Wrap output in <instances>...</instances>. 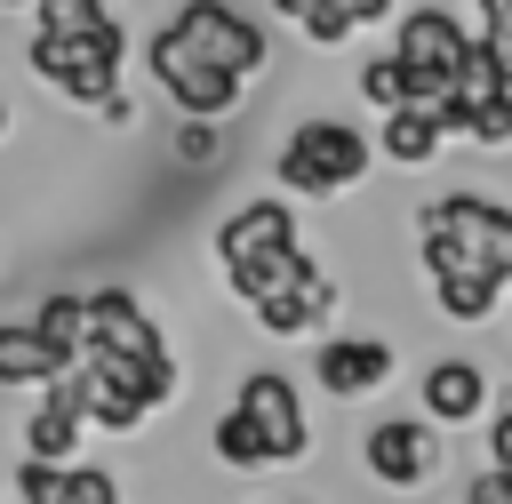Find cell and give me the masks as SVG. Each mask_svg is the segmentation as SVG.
I'll use <instances>...</instances> for the list:
<instances>
[{
  "label": "cell",
  "instance_id": "cell-16",
  "mask_svg": "<svg viewBox=\"0 0 512 504\" xmlns=\"http://www.w3.org/2000/svg\"><path fill=\"white\" fill-rule=\"evenodd\" d=\"M392 0H304L296 8V24H304V40L312 48H328V40H344L352 24H368V16H384Z\"/></svg>",
  "mask_w": 512,
  "mask_h": 504
},
{
  "label": "cell",
  "instance_id": "cell-17",
  "mask_svg": "<svg viewBox=\"0 0 512 504\" xmlns=\"http://www.w3.org/2000/svg\"><path fill=\"white\" fill-rule=\"evenodd\" d=\"M32 328L64 352V360H80V336H88V312H80V288H48L40 296V312H32Z\"/></svg>",
  "mask_w": 512,
  "mask_h": 504
},
{
  "label": "cell",
  "instance_id": "cell-10",
  "mask_svg": "<svg viewBox=\"0 0 512 504\" xmlns=\"http://www.w3.org/2000/svg\"><path fill=\"white\" fill-rule=\"evenodd\" d=\"M368 472H376L384 488H416V480L432 472V432L408 424V416H384V424L368 432Z\"/></svg>",
  "mask_w": 512,
  "mask_h": 504
},
{
  "label": "cell",
  "instance_id": "cell-27",
  "mask_svg": "<svg viewBox=\"0 0 512 504\" xmlns=\"http://www.w3.org/2000/svg\"><path fill=\"white\" fill-rule=\"evenodd\" d=\"M480 16H488V24H504V32H512V0H480Z\"/></svg>",
  "mask_w": 512,
  "mask_h": 504
},
{
  "label": "cell",
  "instance_id": "cell-11",
  "mask_svg": "<svg viewBox=\"0 0 512 504\" xmlns=\"http://www.w3.org/2000/svg\"><path fill=\"white\" fill-rule=\"evenodd\" d=\"M280 240H296V232H288V208H280V200H248V208H232V224L216 232V256L240 264V256L280 248Z\"/></svg>",
  "mask_w": 512,
  "mask_h": 504
},
{
  "label": "cell",
  "instance_id": "cell-28",
  "mask_svg": "<svg viewBox=\"0 0 512 504\" xmlns=\"http://www.w3.org/2000/svg\"><path fill=\"white\" fill-rule=\"evenodd\" d=\"M272 8H280V16H296V8H304V0H272Z\"/></svg>",
  "mask_w": 512,
  "mask_h": 504
},
{
  "label": "cell",
  "instance_id": "cell-7",
  "mask_svg": "<svg viewBox=\"0 0 512 504\" xmlns=\"http://www.w3.org/2000/svg\"><path fill=\"white\" fill-rule=\"evenodd\" d=\"M80 312H88L80 352H160V328L144 320V304H136L128 288H88Z\"/></svg>",
  "mask_w": 512,
  "mask_h": 504
},
{
  "label": "cell",
  "instance_id": "cell-25",
  "mask_svg": "<svg viewBox=\"0 0 512 504\" xmlns=\"http://www.w3.org/2000/svg\"><path fill=\"white\" fill-rule=\"evenodd\" d=\"M464 496H472V504H512V472L496 464V472H488V480H472Z\"/></svg>",
  "mask_w": 512,
  "mask_h": 504
},
{
  "label": "cell",
  "instance_id": "cell-9",
  "mask_svg": "<svg viewBox=\"0 0 512 504\" xmlns=\"http://www.w3.org/2000/svg\"><path fill=\"white\" fill-rule=\"evenodd\" d=\"M464 40H472V32H464L448 8H408V16H400V32H392V56H400L408 72H456Z\"/></svg>",
  "mask_w": 512,
  "mask_h": 504
},
{
  "label": "cell",
  "instance_id": "cell-24",
  "mask_svg": "<svg viewBox=\"0 0 512 504\" xmlns=\"http://www.w3.org/2000/svg\"><path fill=\"white\" fill-rule=\"evenodd\" d=\"M480 48H488V64H496V80L512 88V32H504V24H488V32H480Z\"/></svg>",
  "mask_w": 512,
  "mask_h": 504
},
{
  "label": "cell",
  "instance_id": "cell-19",
  "mask_svg": "<svg viewBox=\"0 0 512 504\" xmlns=\"http://www.w3.org/2000/svg\"><path fill=\"white\" fill-rule=\"evenodd\" d=\"M40 8V32H56V40H96L112 16H104V0H32Z\"/></svg>",
  "mask_w": 512,
  "mask_h": 504
},
{
  "label": "cell",
  "instance_id": "cell-5",
  "mask_svg": "<svg viewBox=\"0 0 512 504\" xmlns=\"http://www.w3.org/2000/svg\"><path fill=\"white\" fill-rule=\"evenodd\" d=\"M152 80L176 96V112H192V120H224L232 104H240V72H224V64H208V56H192L176 32H160L152 40Z\"/></svg>",
  "mask_w": 512,
  "mask_h": 504
},
{
  "label": "cell",
  "instance_id": "cell-23",
  "mask_svg": "<svg viewBox=\"0 0 512 504\" xmlns=\"http://www.w3.org/2000/svg\"><path fill=\"white\" fill-rule=\"evenodd\" d=\"M176 160H216V120H192V112H184V136H176Z\"/></svg>",
  "mask_w": 512,
  "mask_h": 504
},
{
  "label": "cell",
  "instance_id": "cell-3",
  "mask_svg": "<svg viewBox=\"0 0 512 504\" xmlns=\"http://www.w3.org/2000/svg\"><path fill=\"white\" fill-rule=\"evenodd\" d=\"M120 24H104L96 40H56V32H32V72L40 80H56L72 104H104V96H120L112 80H120Z\"/></svg>",
  "mask_w": 512,
  "mask_h": 504
},
{
  "label": "cell",
  "instance_id": "cell-12",
  "mask_svg": "<svg viewBox=\"0 0 512 504\" xmlns=\"http://www.w3.org/2000/svg\"><path fill=\"white\" fill-rule=\"evenodd\" d=\"M480 400H488V384H480L472 360H432V368H424V408H432V416L464 424V416H480Z\"/></svg>",
  "mask_w": 512,
  "mask_h": 504
},
{
  "label": "cell",
  "instance_id": "cell-4",
  "mask_svg": "<svg viewBox=\"0 0 512 504\" xmlns=\"http://www.w3.org/2000/svg\"><path fill=\"white\" fill-rule=\"evenodd\" d=\"M168 32H176V40L192 48V56L224 64V72H240V80H248V72H264V56H272V40H264V32L248 24V16H232L224 0H184Z\"/></svg>",
  "mask_w": 512,
  "mask_h": 504
},
{
  "label": "cell",
  "instance_id": "cell-20",
  "mask_svg": "<svg viewBox=\"0 0 512 504\" xmlns=\"http://www.w3.org/2000/svg\"><path fill=\"white\" fill-rule=\"evenodd\" d=\"M56 504H120V480L96 472V464H72V456H64V472H56Z\"/></svg>",
  "mask_w": 512,
  "mask_h": 504
},
{
  "label": "cell",
  "instance_id": "cell-22",
  "mask_svg": "<svg viewBox=\"0 0 512 504\" xmlns=\"http://www.w3.org/2000/svg\"><path fill=\"white\" fill-rule=\"evenodd\" d=\"M360 96H368L376 112H392V104H408V72H400V56H376V64L360 72Z\"/></svg>",
  "mask_w": 512,
  "mask_h": 504
},
{
  "label": "cell",
  "instance_id": "cell-14",
  "mask_svg": "<svg viewBox=\"0 0 512 504\" xmlns=\"http://www.w3.org/2000/svg\"><path fill=\"white\" fill-rule=\"evenodd\" d=\"M432 152H440V120H432L424 104H392V112H384V160L424 168Z\"/></svg>",
  "mask_w": 512,
  "mask_h": 504
},
{
  "label": "cell",
  "instance_id": "cell-21",
  "mask_svg": "<svg viewBox=\"0 0 512 504\" xmlns=\"http://www.w3.org/2000/svg\"><path fill=\"white\" fill-rule=\"evenodd\" d=\"M464 136H472V144H512V88H488V96L472 104Z\"/></svg>",
  "mask_w": 512,
  "mask_h": 504
},
{
  "label": "cell",
  "instance_id": "cell-13",
  "mask_svg": "<svg viewBox=\"0 0 512 504\" xmlns=\"http://www.w3.org/2000/svg\"><path fill=\"white\" fill-rule=\"evenodd\" d=\"M64 376V352L24 320V328H0V384H48Z\"/></svg>",
  "mask_w": 512,
  "mask_h": 504
},
{
  "label": "cell",
  "instance_id": "cell-2",
  "mask_svg": "<svg viewBox=\"0 0 512 504\" xmlns=\"http://www.w3.org/2000/svg\"><path fill=\"white\" fill-rule=\"evenodd\" d=\"M376 168V144L344 120H304L288 144H280V184L288 192H344Z\"/></svg>",
  "mask_w": 512,
  "mask_h": 504
},
{
  "label": "cell",
  "instance_id": "cell-18",
  "mask_svg": "<svg viewBox=\"0 0 512 504\" xmlns=\"http://www.w3.org/2000/svg\"><path fill=\"white\" fill-rule=\"evenodd\" d=\"M216 464H232V472H264V464H272V448H264V432L248 424V408L216 416Z\"/></svg>",
  "mask_w": 512,
  "mask_h": 504
},
{
  "label": "cell",
  "instance_id": "cell-31",
  "mask_svg": "<svg viewBox=\"0 0 512 504\" xmlns=\"http://www.w3.org/2000/svg\"><path fill=\"white\" fill-rule=\"evenodd\" d=\"M496 408H512V392H504V400H496Z\"/></svg>",
  "mask_w": 512,
  "mask_h": 504
},
{
  "label": "cell",
  "instance_id": "cell-15",
  "mask_svg": "<svg viewBox=\"0 0 512 504\" xmlns=\"http://www.w3.org/2000/svg\"><path fill=\"white\" fill-rule=\"evenodd\" d=\"M432 296H440L448 320H488L496 296H504V280L496 272H432Z\"/></svg>",
  "mask_w": 512,
  "mask_h": 504
},
{
  "label": "cell",
  "instance_id": "cell-1",
  "mask_svg": "<svg viewBox=\"0 0 512 504\" xmlns=\"http://www.w3.org/2000/svg\"><path fill=\"white\" fill-rule=\"evenodd\" d=\"M424 264L432 272H496L512 280V208L480 192H448L424 208Z\"/></svg>",
  "mask_w": 512,
  "mask_h": 504
},
{
  "label": "cell",
  "instance_id": "cell-30",
  "mask_svg": "<svg viewBox=\"0 0 512 504\" xmlns=\"http://www.w3.org/2000/svg\"><path fill=\"white\" fill-rule=\"evenodd\" d=\"M0 8H32V0H0Z\"/></svg>",
  "mask_w": 512,
  "mask_h": 504
},
{
  "label": "cell",
  "instance_id": "cell-6",
  "mask_svg": "<svg viewBox=\"0 0 512 504\" xmlns=\"http://www.w3.org/2000/svg\"><path fill=\"white\" fill-rule=\"evenodd\" d=\"M240 408H248V424L264 432L272 464H296V456L312 448V424H304V400H296V384H288V376L256 368V376L240 384Z\"/></svg>",
  "mask_w": 512,
  "mask_h": 504
},
{
  "label": "cell",
  "instance_id": "cell-29",
  "mask_svg": "<svg viewBox=\"0 0 512 504\" xmlns=\"http://www.w3.org/2000/svg\"><path fill=\"white\" fill-rule=\"evenodd\" d=\"M0 136H8V104H0Z\"/></svg>",
  "mask_w": 512,
  "mask_h": 504
},
{
  "label": "cell",
  "instance_id": "cell-26",
  "mask_svg": "<svg viewBox=\"0 0 512 504\" xmlns=\"http://www.w3.org/2000/svg\"><path fill=\"white\" fill-rule=\"evenodd\" d=\"M488 440H496V464L512 472V408H496V432H488Z\"/></svg>",
  "mask_w": 512,
  "mask_h": 504
},
{
  "label": "cell",
  "instance_id": "cell-8",
  "mask_svg": "<svg viewBox=\"0 0 512 504\" xmlns=\"http://www.w3.org/2000/svg\"><path fill=\"white\" fill-rule=\"evenodd\" d=\"M312 376H320V392L360 400V392H376V384L392 376V344H376V336H328V344L312 352Z\"/></svg>",
  "mask_w": 512,
  "mask_h": 504
}]
</instances>
